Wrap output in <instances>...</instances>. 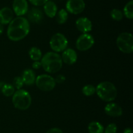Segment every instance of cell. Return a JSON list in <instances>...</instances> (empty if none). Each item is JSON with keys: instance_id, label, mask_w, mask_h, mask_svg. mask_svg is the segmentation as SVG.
<instances>
[{"instance_id": "11", "label": "cell", "mask_w": 133, "mask_h": 133, "mask_svg": "<svg viewBox=\"0 0 133 133\" xmlns=\"http://www.w3.org/2000/svg\"><path fill=\"white\" fill-rule=\"evenodd\" d=\"M77 29L83 33H88L92 30V22L87 17H81L75 22Z\"/></svg>"}, {"instance_id": "1", "label": "cell", "mask_w": 133, "mask_h": 133, "mask_svg": "<svg viewBox=\"0 0 133 133\" xmlns=\"http://www.w3.org/2000/svg\"><path fill=\"white\" fill-rule=\"evenodd\" d=\"M29 31L30 25L28 20L23 16H17L9 23L6 34L10 40L17 42L26 37Z\"/></svg>"}, {"instance_id": "12", "label": "cell", "mask_w": 133, "mask_h": 133, "mask_svg": "<svg viewBox=\"0 0 133 133\" xmlns=\"http://www.w3.org/2000/svg\"><path fill=\"white\" fill-rule=\"evenodd\" d=\"M62 62L67 65H73L77 60V53L72 48H66L62 52L61 56Z\"/></svg>"}, {"instance_id": "28", "label": "cell", "mask_w": 133, "mask_h": 133, "mask_svg": "<svg viewBox=\"0 0 133 133\" xmlns=\"http://www.w3.org/2000/svg\"><path fill=\"white\" fill-rule=\"evenodd\" d=\"M55 82L56 83H62L63 82H64V81L66 80V78L64 75L62 74H59L57 76V78H55Z\"/></svg>"}, {"instance_id": "24", "label": "cell", "mask_w": 133, "mask_h": 133, "mask_svg": "<svg viewBox=\"0 0 133 133\" xmlns=\"http://www.w3.org/2000/svg\"><path fill=\"white\" fill-rule=\"evenodd\" d=\"M110 17L115 21H120L123 19V14L122 10L117 9H114L110 12Z\"/></svg>"}, {"instance_id": "20", "label": "cell", "mask_w": 133, "mask_h": 133, "mask_svg": "<svg viewBox=\"0 0 133 133\" xmlns=\"http://www.w3.org/2000/svg\"><path fill=\"white\" fill-rule=\"evenodd\" d=\"M29 55L30 58L34 61H40L42 57L41 50L35 46L31 48V49L29 51Z\"/></svg>"}, {"instance_id": "26", "label": "cell", "mask_w": 133, "mask_h": 133, "mask_svg": "<svg viewBox=\"0 0 133 133\" xmlns=\"http://www.w3.org/2000/svg\"><path fill=\"white\" fill-rule=\"evenodd\" d=\"M23 82L22 80V77L16 76L14 79V87H16L17 89H20L23 86Z\"/></svg>"}, {"instance_id": "18", "label": "cell", "mask_w": 133, "mask_h": 133, "mask_svg": "<svg viewBox=\"0 0 133 133\" xmlns=\"http://www.w3.org/2000/svg\"><path fill=\"white\" fill-rule=\"evenodd\" d=\"M88 130L89 133H103L104 127L98 121H92L88 124Z\"/></svg>"}, {"instance_id": "3", "label": "cell", "mask_w": 133, "mask_h": 133, "mask_svg": "<svg viewBox=\"0 0 133 133\" xmlns=\"http://www.w3.org/2000/svg\"><path fill=\"white\" fill-rule=\"evenodd\" d=\"M96 93L100 99L105 102L113 101L116 98L118 91L112 83L107 81L100 82L96 87Z\"/></svg>"}, {"instance_id": "22", "label": "cell", "mask_w": 133, "mask_h": 133, "mask_svg": "<svg viewBox=\"0 0 133 133\" xmlns=\"http://www.w3.org/2000/svg\"><path fill=\"white\" fill-rule=\"evenodd\" d=\"M1 89L3 95H5V96H12L15 92L14 87L10 83H4L3 86L1 87Z\"/></svg>"}, {"instance_id": "14", "label": "cell", "mask_w": 133, "mask_h": 133, "mask_svg": "<svg viewBox=\"0 0 133 133\" xmlns=\"http://www.w3.org/2000/svg\"><path fill=\"white\" fill-rule=\"evenodd\" d=\"M105 112L111 117H119L123 114V110L120 106L114 102L108 103L105 107Z\"/></svg>"}, {"instance_id": "19", "label": "cell", "mask_w": 133, "mask_h": 133, "mask_svg": "<svg viewBox=\"0 0 133 133\" xmlns=\"http://www.w3.org/2000/svg\"><path fill=\"white\" fill-rule=\"evenodd\" d=\"M56 21L58 24H64L67 22L68 19V13L66 9H62L57 13L56 14Z\"/></svg>"}, {"instance_id": "2", "label": "cell", "mask_w": 133, "mask_h": 133, "mask_svg": "<svg viewBox=\"0 0 133 133\" xmlns=\"http://www.w3.org/2000/svg\"><path fill=\"white\" fill-rule=\"evenodd\" d=\"M42 67L48 73H55L59 71L62 66L61 56L55 52H47L41 58Z\"/></svg>"}, {"instance_id": "25", "label": "cell", "mask_w": 133, "mask_h": 133, "mask_svg": "<svg viewBox=\"0 0 133 133\" xmlns=\"http://www.w3.org/2000/svg\"><path fill=\"white\" fill-rule=\"evenodd\" d=\"M118 126L115 123H110L104 129V133H116Z\"/></svg>"}, {"instance_id": "21", "label": "cell", "mask_w": 133, "mask_h": 133, "mask_svg": "<svg viewBox=\"0 0 133 133\" xmlns=\"http://www.w3.org/2000/svg\"><path fill=\"white\" fill-rule=\"evenodd\" d=\"M123 14L128 19H132L133 18V1L131 0L129 1L124 7L123 9Z\"/></svg>"}, {"instance_id": "9", "label": "cell", "mask_w": 133, "mask_h": 133, "mask_svg": "<svg viewBox=\"0 0 133 133\" xmlns=\"http://www.w3.org/2000/svg\"><path fill=\"white\" fill-rule=\"evenodd\" d=\"M68 13L73 14H79L85 9V3L83 0H68L66 4Z\"/></svg>"}, {"instance_id": "16", "label": "cell", "mask_w": 133, "mask_h": 133, "mask_svg": "<svg viewBox=\"0 0 133 133\" xmlns=\"http://www.w3.org/2000/svg\"><path fill=\"white\" fill-rule=\"evenodd\" d=\"M36 74L32 69H26L22 73V78L23 83L27 86H31L35 83L36 80Z\"/></svg>"}, {"instance_id": "6", "label": "cell", "mask_w": 133, "mask_h": 133, "mask_svg": "<svg viewBox=\"0 0 133 133\" xmlns=\"http://www.w3.org/2000/svg\"><path fill=\"white\" fill-rule=\"evenodd\" d=\"M49 45L52 50L55 52H63L67 48L68 41L63 34L57 33L51 37L49 41Z\"/></svg>"}, {"instance_id": "30", "label": "cell", "mask_w": 133, "mask_h": 133, "mask_svg": "<svg viewBox=\"0 0 133 133\" xmlns=\"http://www.w3.org/2000/svg\"><path fill=\"white\" fill-rule=\"evenodd\" d=\"M32 68H33V69H40V67H42L41 63H40L39 61H34V63H32Z\"/></svg>"}, {"instance_id": "7", "label": "cell", "mask_w": 133, "mask_h": 133, "mask_svg": "<svg viewBox=\"0 0 133 133\" xmlns=\"http://www.w3.org/2000/svg\"><path fill=\"white\" fill-rule=\"evenodd\" d=\"M36 86L38 89L44 91H50L56 86L55 78L48 74H41L38 76L35 80Z\"/></svg>"}, {"instance_id": "5", "label": "cell", "mask_w": 133, "mask_h": 133, "mask_svg": "<svg viewBox=\"0 0 133 133\" xmlns=\"http://www.w3.org/2000/svg\"><path fill=\"white\" fill-rule=\"evenodd\" d=\"M116 44L119 50L124 53H131L133 52V37L128 32L119 34L116 39Z\"/></svg>"}, {"instance_id": "10", "label": "cell", "mask_w": 133, "mask_h": 133, "mask_svg": "<svg viewBox=\"0 0 133 133\" xmlns=\"http://www.w3.org/2000/svg\"><path fill=\"white\" fill-rule=\"evenodd\" d=\"M13 12L17 16H22L27 14L29 10L27 0H14L12 3Z\"/></svg>"}, {"instance_id": "27", "label": "cell", "mask_w": 133, "mask_h": 133, "mask_svg": "<svg viewBox=\"0 0 133 133\" xmlns=\"http://www.w3.org/2000/svg\"><path fill=\"white\" fill-rule=\"evenodd\" d=\"M29 1L32 5L36 7H39L44 5L48 0H29Z\"/></svg>"}, {"instance_id": "32", "label": "cell", "mask_w": 133, "mask_h": 133, "mask_svg": "<svg viewBox=\"0 0 133 133\" xmlns=\"http://www.w3.org/2000/svg\"><path fill=\"white\" fill-rule=\"evenodd\" d=\"M3 31H4L3 25H2L0 23V35H1L3 33Z\"/></svg>"}, {"instance_id": "15", "label": "cell", "mask_w": 133, "mask_h": 133, "mask_svg": "<svg viewBox=\"0 0 133 133\" xmlns=\"http://www.w3.org/2000/svg\"><path fill=\"white\" fill-rule=\"evenodd\" d=\"M14 18V12L9 7H3L0 9V23L9 24Z\"/></svg>"}, {"instance_id": "31", "label": "cell", "mask_w": 133, "mask_h": 133, "mask_svg": "<svg viewBox=\"0 0 133 133\" xmlns=\"http://www.w3.org/2000/svg\"><path fill=\"white\" fill-rule=\"evenodd\" d=\"M123 133H133V132L131 128H126L123 131Z\"/></svg>"}, {"instance_id": "29", "label": "cell", "mask_w": 133, "mask_h": 133, "mask_svg": "<svg viewBox=\"0 0 133 133\" xmlns=\"http://www.w3.org/2000/svg\"><path fill=\"white\" fill-rule=\"evenodd\" d=\"M45 133H63L62 130L61 129L57 127H53L49 129Z\"/></svg>"}, {"instance_id": "8", "label": "cell", "mask_w": 133, "mask_h": 133, "mask_svg": "<svg viewBox=\"0 0 133 133\" xmlns=\"http://www.w3.org/2000/svg\"><path fill=\"white\" fill-rule=\"evenodd\" d=\"M95 43L94 38L89 33H83L76 40V48L78 50L87 51L90 49Z\"/></svg>"}, {"instance_id": "13", "label": "cell", "mask_w": 133, "mask_h": 133, "mask_svg": "<svg viewBox=\"0 0 133 133\" xmlns=\"http://www.w3.org/2000/svg\"><path fill=\"white\" fill-rule=\"evenodd\" d=\"M28 21L34 23H39L44 18V14L42 11L37 8H32L27 13Z\"/></svg>"}, {"instance_id": "17", "label": "cell", "mask_w": 133, "mask_h": 133, "mask_svg": "<svg viewBox=\"0 0 133 133\" xmlns=\"http://www.w3.org/2000/svg\"><path fill=\"white\" fill-rule=\"evenodd\" d=\"M44 10L47 16H48L49 18H53L57 14V6L55 3L48 0L44 5Z\"/></svg>"}, {"instance_id": "4", "label": "cell", "mask_w": 133, "mask_h": 133, "mask_svg": "<svg viewBox=\"0 0 133 133\" xmlns=\"http://www.w3.org/2000/svg\"><path fill=\"white\" fill-rule=\"evenodd\" d=\"M12 102L16 108L20 110H26L31 106L32 99L28 91L20 89L13 94Z\"/></svg>"}, {"instance_id": "23", "label": "cell", "mask_w": 133, "mask_h": 133, "mask_svg": "<svg viewBox=\"0 0 133 133\" xmlns=\"http://www.w3.org/2000/svg\"><path fill=\"white\" fill-rule=\"evenodd\" d=\"M82 93L87 96H92L96 93V87L91 84L86 85L82 89Z\"/></svg>"}]
</instances>
